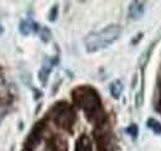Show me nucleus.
I'll return each mask as SVG.
<instances>
[{"label":"nucleus","instance_id":"f257e3e1","mask_svg":"<svg viewBox=\"0 0 161 151\" xmlns=\"http://www.w3.org/2000/svg\"><path fill=\"white\" fill-rule=\"evenodd\" d=\"M72 99L75 104L84 112L88 121L98 125L107 120V115L102 107L101 97L94 88L89 86H80L72 92Z\"/></svg>","mask_w":161,"mask_h":151},{"label":"nucleus","instance_id":"f03ea898","mask_svg":"<svg viewBox=\"0 0 161 151\" xmlns=\"http://www.w3.org/2000/svg\"><path fill=\"white\" fill-rule=\"evenodd\" d=\"M123 29L119 25H109L99 31H94L88 34L84 38L86 50L88 53L98 52L103 48H107L113 42L120 37Z\"/></svg>","mask_w":161,"mask_h":151},{"label":"nucleus","instance_id":"7ed1b4c3","mask_svg":"<svg viewBox=\"0 0 161 151\" xmlns=\"http://www.w3.org/2000/svg\"><path fill=\"white\" fill-rule=\"evenodd\" d=\"M50 115L53 123L63 130L72 132L76 123V113L67 102H57L52 108Z\"/></svg>","mask_w":161,"mask_h":151},{"label":"nucleus","instance_id":"20e7f679","mask_svg":"<svg viewBox=\"0 0 161 151\" xmlns=\"http://www.w3.org/2000/svg\"><path fill=\"white\" fill-rule=\"evenodd\" d=\"M94 139L99 151H108L112 146V129L108 120L96 125L94 129Z\"/></svg>","mask_w":161,"mask_h":151},{"label":"nucleus","instance_id":"39448f33","mask_svg":"<svg viewBox=\"0 0 161 151\" xmlns=\"http://www.w3.org/2000/svg\"><path fill=\"white\" fill-rule=\"evenodd\" d=\"M45 151H68V144L60 135H52L47 139Z\"/></svg>","mask_w":161,"mask_h":151},{"label":"nucleus","instance_id":"423d86ee","mask_svg":"<svg viewBox=\"0 0 161 151\" xmlns=\"http://www.w3.org/2000/svg\"><path fill=\"white\" fill-rule=\"evenodd\" d=\"M145 11V3L142 1H133L129 6V18L133 20L140 19Z\"/></svg>","mask_w":161,"mask_h":151},{"label":"nucleus","instance_id":"0eeeda50","mask_svg":"<svg viewBox=\"0 0 161 151\" xmlns=\"http://www.w3.org/2000/svg\"><path fill=\"white\" fill-rule=\"evenodd\" d=\"M75 151H93L92 149V141L87 135H80L76 141V149Z\"/></svg>","mask_w":161,"mask_h":151},{"label":"nucleus","instance_id":"6e6552de","mask_svg":"<svg viewBox=\"0 0 161 151\" xmlns=\"http://www.w3.org/2000/svg\"><path fill=\"white\" fill-rule=\"evenodd\" d=\"M37 30H39V25L35 24V22H30V21H26V20L20 22V32L25 36H27L32 31H37Z\"/></svg>","mask_w":161,"mask_h":151},{"label":"nucleus","instance_id":"1a4fd4ad","mask_svg":"<svg viewBox=\"0 0 161 151\" xmlns=\"http://www.w3.org/2000/svg\"><path fill=\"white\" fill-rule=\"evenodd\" d=\"M121 92H123V84L119 79L112 82L110 84V94L113 95V98L115 99H119V97L121 95Z\"/></svg>","mask_w":161,"mask_h":151},{"label":"nucleus","instance_id":"9d476101","mask_svg":"<svg viewBox=\"0 0 161 151\" xmlns=\"http://www.w3.org/2000/svg\"><path fill=\"white\" fill-rule=\"evenodd\" d=\"M147 126H149V129H151L153 132H155L156 135H160L161 134V124L156 119L150 118V119L147 120Z\"/></svg>","mask_w":161,"mask_h":151},{"label":"nucleus","instance_id":"9b49d317","mask_svg":"<svg viewBox=\"0 0 161 151\" xmlns=\"http://www.w3.org/2000/svg\"><path fill=\"white\" fill-rule=\"evenodd\" d=\"M50 72H51V66H48V67L43 66V67L40 70V72H39V79H40V82L43 84V86L47 83V79H48Z\"/></svg>","mask_w":161,"mask_h":151},{"label":"nucleus","instance_id":"f8f14e48","mask_svg":"<svg viewBox=\"0 0 161 151\" xmlns=\"http://www.w3.org/2000/svg\"><path fill=\"white\" fill-rule=\"evenodd\" d=\"M125 131H126L128 135H130L133 139H136V137H138V134H139V128H138L136 124H130V125L126 128Z\"/></svg>","mask_w":161,"mask_h":151},{"label":"nucleus","instance_id":"ddd939ff","mask_svg":"<svg viewBox=\"0 0 161 151\" xmlns=\"http://www.w3.org/2000/svg\"><path fill=\"white\" fill-rule=\"evenodd\" d=\"M8 95V87H6V82L5 79L0 76V98H4Z\"/></svg>","mask_w":161,"mask_h":151},{"label":"nucleus","instance_id":"4468645a","mask_svg":"<svg viewBox=\"0 0 161 151\" xmlns=\"http://www.w3.org/2000/svg\"><path fill=\"white\" fill-rule=\"evenodd\" d=\"M51 36H52V34H51V31H50L47 27H43V29L41 30V40H42L43 42H48V41L51 40Z\"/></svg>","mask_w":161,"mask_h":151},{"label":"nucleus","instance_id":"2eb2a0df","mask_svg":"<svg viewBox=\"0 0 161 151\" xmlns=\"http://www.w3.org/2000/svg\"><path fill=\"white\" fill-rule=\"evenodd\" d=\"M57 14H58V6L57 5H55L51 10H50V14H48V20L51 21V22H53V21H56L57 19Z\"/></svg>","mask_w":161,"mask_h":151},{"label":"nucleus","instance_id":"dca6fc26","mask_svg":"<svg viewBox=\"0 0 161 151\" xmlns=\"http://www.w3.org/2000/svg\"><path fill=\"white\" fill-rule=\"evenodd\" d=\"M3 32H4V29H3V26H1V25H0V35H1V34H3Z\"/></svg>","mask_w":161,"mask_h":151}]
</instances>
